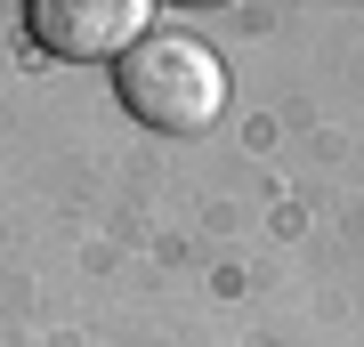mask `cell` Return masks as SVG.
Instances as JSON below:
<instances>
[{
	"label": "cell",
	"mask_w": 364,
	"mask_h": 347,
	"mask_svg": "<svg viewBox=\"0 0 364 347\" xmlns=\"http://www.w3.org/2000/svg\"><path fill=\"white\" fill-rule=\"evenodd\" d=\"M146 33H154V9L146 0H33V40L57 49V57H73V65H90V57L122 65Z\"/></svg>",
	"instance_id": "7a4b0ae2"
},
{
	"label": "cell",
	"mask_w": 364,
	"mask_h": 347,
	"mask_svg": "<svg viewBox=\"0 0 364 347\" xmlns=\"http://www.w3.org/2000/svg\"><path fill=\"white\" fill-rule=\"evenodd\" d=\"M114 97L130 105V121L162 129V138H195L227 105V65H219V49L203 33H162L154 25L114 65Z\"/></svg>",
	"instance_id": "6da1fadb"
}]
</instances>
